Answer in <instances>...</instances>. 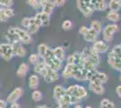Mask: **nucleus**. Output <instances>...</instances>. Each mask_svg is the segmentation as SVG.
<instances>
[{
  "mask_svg": "<svg viewBox=\"0 0 121 108\" xmlns=\"http://www.w3.org/2000/svg\"><path fill=\"white\" fill-rule=\"evenodd\" d=\"M77 7L81 11V13L85 16V17H90L93 15L95 11V6H94V0L91 1H81L78 0L77 2Z\"/></svg>",
  "mask_w": 121,
  "mask_h": 108,
  "instance_id": "1",
  "label": "nucleus"
},
{
  "mask_svg": "<svg viewBox=\"0 0 121 108\" xmlns=\"http://www.w3.org/2000/svg\"><path fill=\"white\" fill-rule=\"evenodd\" d=\"M83 59H86L88 60H90L91 63H93L95 66H98L99 64V61H100V58H99V54H98L97 52H95L93 51V49L91 47H87V48H84L83 51L81 52Z\"/></svg>",
  "mask_w": 121,
  "mask_h": 108,
  "instance_id": "2",
  "label": "nucleus"
},
{
  "mask_svg": "<svg viewBox=\"0 0 121 108\" xmlns=\"http://www.w3.org/2000/svg\"><path fill=\"white\" fill-rule=\"evenodd\" d=\"M118 30V26L116 24H107L102 31V35H103V40L106 42H109L113 40V36L115 32Z\"/></svg>",
  "mask_w": 121,
  "mask_h": 108,
  "instance_id": "3",
  "label": "nucleus"
},
{
  "mask_svg": "<svg viewBox=\"0 0 121 108\" xmlns=\"http://www.w3.org/2000/svg\"><path fill=\"white\" fill-rule=\"evenodd\" d=\"M108 63L112 68L121 71V59L117 57L111 51L108 54Z\"/></svg>",
  "mask_w": 121,
  "mask_h": 108,
  "instance_id": "4",
  "label": "nucleus"
},
{
  "mask_svg": "<svg viewBox=\"0 0 121 108\" xmlns=\"http://www.w3.org/2000/svg\"><path fill=\"white\" fill-rule=\"evenodd\" d=\"M91 48L98 54H101V53H105V52H108V49H109V46H108V42H106V41H96L93 43V45L91 46Z\"/></svg>",
  "mask_w": 121,
  "mask_h": 108,
  "instance_id": "5",
  "label": "nucleus"
},
{
  "mask_svg": "<svg viewBox=\"0 0 121 108\" xmlns=\"http://www.w3.org/2000/svg\"><path fill=\"white\" fill-rule=\"evenodd\" d=\"M108 79V77L106 73H103L100 71H97L94 76L91 77L90 82L97 84V85H103L104 83H106Z\"/></svg>",
  "mask_w": 121,
  "mask_h": 108,
  "instance_id": "6",
  "label": "nucleus"
},
{
  "mask_svg": "<svg viewBox=\"0 0 121 108\" xmlns=\"http://www.w3.org/2000/svg\"><path fill=\"white\" fill-rule=\"evenodd\" d=\"M79 70V68L75 64H67L62 71V77L64 78H71L73 77L76 72Z\"/></svg>",
  "mask_w": 121,
  "mask_h": 108,
  "instance_id": "7",
  "label": "nucleus"
},
{
  "mask_svg": "<svg viewBox=\"0 0 121 108\" xmlns=\"http://www.w3.org/2000/svg\"><path fill=\"white\" fill-rule=\"evenodd\" d=\"M23 94H24L23 88H16L15 89H14V90L10 93V95L7 96V98H6V102H7V103H11V104L15 103L16 100L19 99Z\"/></svg>",
  "mask_w": 121,
  "mask_h": 108,
  "instance_id": "8",
  "label": "nucleus"
},
{
  "mask_svg": "<svg viewBox=\"0 0 121 108\" xmlns=\"http://www.w3.org/2000/svg\"><path fill=\"white\" fill-rule=\"evenodd\" d=\"M41 5H42V9H43L42 12L45 13L49 16L52 14V11L55 7V5L53 4V1H50V0H42Z\"/></svg>",
  "mask_w": 121,
  "mask_h": 108,
  "instance_id": "9",
  "label": "nucleus"
},
{
  "mask_svg": "<svg viewBox=\"0 0 121 108\" xmlns=\"http://www.w3.org/2000/svg\"><path fill=\"white\" fill-rule=\"evenodd\" d=\"M88 96V92L86 90V88L82 86H80V85H75V89H74V92L72 94V96H75L78 99L81 100L82 98L86 97Z\"/></svg>",
  "mask_w": 121,
  "mask_h": 108,
  "instance_id": "10",
  "label": "nucleus"
},
{
  "mask_svg": "<svg viewBox=\"0 0 121 108\" xmlns=\"http://www.w3.org/2000/svg\"><path fill=\"white\" fill-rule=\"evenodd\" d=\"M99 34V33H98L94 29H92V28L90 27L88 32H86L85 35H83V38H84V40H85L87 42H92V43H94V42L96 41Z\"/></svg>",
  "mask_w": 121,
  "mask_h": 108,
  "instance_id": "11",
  "label": "nucleus"
},
{
  "mask_svg": "<svg viewBox=\"0 0 121 108\" xmlns=\"http://www.w3.org/2000/svg\"><path fill=\"white\" fill-rule=\"evenodd\" d=\"M35 17H37L41 22V25L43 26H48L50 24V16L47 15L43 12H39L36 14Z\"/></svg>",
  "mask_w": 121,
  "mask_h": 108,
  "instance_id": "12",
  "label": "nucleus"
},
{
  "mask_svg": "<svg viewBox=\"0 0 121 108\" xmlns=\"http://www.w3.org/2000/svg\"><path fill=\"white\" fill-rule=\"evenodd\" d=\"M89 89L91 90V92H93L96 95H103L104 92H105V89L103 88L102 85H97V84H94V83L90 82L89 84Z\"/></svg>",
  "mask_w": 121,
  "mask_h": 108,
  "instance_id": "13",
  "label": "nucleus"
},
{
  "mask_svg": "<svg viewBox=\"0 0 121 108\" xmlns=\"http://www.w3.org/2000/svg\"><path fill=\"white\" fill-rule=\"evenodd\" d=\"M57 102H58V104H59L60 107L67 108V106L71 105V96H70L69 95L65 94V95H63L62 96H60V97L57 100Z\"/></svg>",
  "mask_w": 121,
  "mask_h": 108,
  "instance_id": "14",
  "label": "nucleus"
},
{
  "mask_svg": "<svg viewBox=\"0 0 121 108\" xmlns=\"http://www.w3.org/2000/svg\"><path fill=\"white\" fill-rule=\"evenodd\" d=\"M108 8L111 12H117L121 8V1L119 0H110L108 2Z\"/></svg>",
  "mask_w": 121,
  "mask_h": 108,
  "instance_id": "15",
  "label": "nucleus"
},
{
  "mask_svg": "<svg viewBox=\"0 0 121 108\" xmlns=\"http://www.w3.org/2000/svg\"><path fill=\"white\" fill-rule=\"evenodd\" d=\"M65 94H66V88H64L62 86L58 85L53 89V97H54L55 100H58L60 96H62Z\"/></svg>",
  "mask_w": 121,
  "mask_h": 108,
  "instance_id": "16",
  "label": "nucleus"
},
{
  "mask_svg": "<svg viewBox=\"0 0 121 108\" xmlns=\"http://www.w3.org/2000/svg\"><path fill=\"white\" fill-rule=\"evenodd\" d=\"M52 51H53V54H54L56 59L60 60V61H63V60L65 59V52H64L63 48L62 47H56Z\"/></svg>",
  "mask_w": 121,
  "mask_h": 108,
  "instance_id": "17",
  "label": "nucleus"
},
{
  "mask_svg": "<svg viewBox=\"0 0 121 108\" xmlns=\"http://www.w3.org/2000/svg\"><path fill=\"white\" fill-rule=\"evenodd\" d=\"M94 6H95V11H105L108 9V2L105 0H99V1L94 0Z\"/></svg>",
  "mask_w": 121,
  "mask_h": 108,
  "instance_id": "18",
  "label": "nucleus"
},
{
  "mask_svg": "<svg viewBox=\"0 0 121 108\" xmlns=\"http://www.w3.org/2000/svg\"><path fill=\"white\" fill-rule=\"evenodd\" d=\"M39 86V77L37 75H31L29 77V88L36 89Z\"/></svg>",
  "mask_w": 121,
  "mask_h": 108,
  "instance_id": "19",
  "label": "nucleus"
},
{
  "mask_svg": "<svg viewBox=\"0 0 121 108\" xmlns=\"http://www.w3.org/2000/svg\"><path fill=\"white\" fill-rule=\"evenodd\" d=\"M29 70V66H28V64H26V63H22L19 68H18V69H17V71H16V74H17V76H19V77H24L26 75V73L28 72Z\"/></svg>",
  "mask_w": 121,
  "mask_h": 108,
  "instance_id": "20",
  "label": "nucleus"
},
{
  "mask_svg": "<svg viewBox=\"0 0 121 108\" xmlns=\"http://www.w3.org/2000/svg\"><path fill=\"white\" fill-rule=\"evenodd\" d=\"M86 73L87 71L84 69H80L76 72V74L74 75L73 78L76 79L77 81H86L87 80V77H86Z\"/></svg>",
  "mask_w": 121,
  "mask_h": 108,
  "instance_id": "21",
  "label": "nucleus"
},
{
  "mask_svg": "<svg viewBox=\"0 0 121 108\" xmlns=\"http://www.w3.org/2000/svg\"><path fill=\"white\" fill-rule=\"evenodd\" d=\"M107 18L109 21L113 22L114 24L118 22L120 20V15L118 14V12H108V15H107Z\"/></svg>",
  "mask_w": 121,
  "mask_h": 108,
  "instance_id": "22",
  "label": "nucleus"
},
{
  "mask_svg": "<svg viewBox=\"0 0 121 108\" xmlns=\"http://www.w3.org/2000/svg\"><path fill=\"white\" fill-rule=\"evenodd\" d=\"M91 28L94 29L98 33H99V32L102 31V24H101V23L99 21L93 20L91 23Z\"/></svg>",
  "mask_w": 121,
  "mask_h": 108,
  "instance_id": "23",
  "label": "nucleus"
},
{
  "mask_svg": "<svg viewBox=\"0 0 121 108\" xmlns=\"http://www.w3.org/2000/svg\"><path fill=\"white\" fill-rule=\"evenodd\" d=\"M48 74H49V77H50L52 82L58 80V79H59V77H60L59 72L56 71V70H53V69H51V68H48Z\"/></svg>",
  "mask_w": 121,
  "mask_h": 108,
  "instance_id": "24",
  "label": "nucleus"
},
{
  "mask_svg": "<svg viewBox=\"0 0 121 108\" xmlns=\"http://www.w3.org/2000/svg\"><path fill=\"white\" fill-rule=\"evenodd\" d=\"M11 49V43H2L0 44V57H2L7 51Z\"/></svg>",
  "mask_w": 121,
  "mask_h": 108,
  "instance_id": "25",
  "label": "nucleus"
},
{
  "mask_svg": "<svg viewBox=\"0 0 121 108\" xmlns=\"http://www.w3.org/2000/svg\"><path fill=\"white\" fill-rule=\"evenodd\" d=\"M47 50H48L47 45H45L44 43H41L40 45L38 46V55L43 58V56L45 55L46 52H47Z\"/></svg>",
  "mask_w": 121,
  "mask_h": 108,
  "instance_id": "26",
  "label": "nucleus"
},
{
  "mask_svg": "<svg viewBox=\"0 0 121 108\" xmlns=\"http://www.w3.org/2000/svg\"><path fill=\"white\" fill-rule=\"evenodd\" d=\"M32 98L34 101L35 102H38V101H41L42 98H43V94L41 91L39 90H35L34 92L32 93Z\"/></svg>",
  "mask_w": 121,
  "mask_h": 108,
  "instance_id": "27",
  "label": "nucleus"
},
{
  "mask_svg": "<svg viewBox=\"0 0 121 108\" xmlns=\"http://www.w3.org/2000/svg\"><path fill=\"white\" fill-rule=\"evenodd\" d=\"M27 3L34 8V9H39L42 7V5H41V1H37V0H31V1H27Z\"/></svg>",
  "mask_w": 121,
  "mask_h": 108,
  "instance_id": "28",
  "label": "nucleus"
},
{
  "mask_svg": "<svg viewBox=\"0 0 121 108\" xmlns=\"http://www.w3.org/2000/svg\"><path fill=\"white\" fill-rule=\"evenodd\" d=\"M61 27H62V29H63L64 31H69V30H71V28H72V23H71V21L65 20L62 23Z\"/></svg>",
  "mask_w": 121,
  "mask_h": 108,
  "instance_id": "29",
  "label": "nucleus"
},
{
  "mask_svg": "<svg viewBox=\"0 0 121 108\" xmlns=\"http://www.w3.org/2000/svg\"><path fill=\"white\" fill-rule=\"evenodd\" d=\"M13 4H14V2L11 1V0L0 1V6H2V8H10V6H12Z\"/></svg>",
  "mask_w": 121,
  "mask_h": 108,
  "instance_id": "30",
  "label": "nucleus"
},
{
  "mask_svg": "<svg viewBox=\"0 0 121 108\" xmlns=\"http://www.w3.org/2000/svg\"><path fill=\"white\" fill-rule=\"evenodd\" d=\"M39 28H40V25H38V24H32V25H30L27 28V29H28L27 33H28V34L35 33L36 32L39 30Z\"/></svg>",
  "mask_w": 121,
  "mask_h": 108,
  "instance_id": "31",
  "label": "nucleus"
},
{
  "mask_svg": "<svg viewBox=\"0 0 121 108\" xmlns=\"http://www.w3.org/2000/svg\"><path fill=\"white\" fill-rule=\"evenodd\" d=\"M25 54H26L25 49L20 44L19 47H18V49H17V51H16V54H15V55H17V56H19V57H25Z\"/></svg>",
  "mask_w": 121,
  "mask_h": 108,
  "instance_id": "32",
  "label": "nucleus"
},
{
  "mask_svg": "<svg viewBox=\"0 0 121 108\" xmlns=\"http://www.w3.org/2000/svg\"><path fill=\"white\" fill-rule=\"evenodd\" d=\"M13 56H14V55H13V52H12V50L10 49L9 51H7V52H5V54L2 56V58L5 60V61H9L11 59L13 58Z\"/></svg>",
  "mask_w": 121,
  "mask_h": 108,
  "instance_id": "33",
  "label": "nucleus"
},
{
  "mask_svg": "<svg viewBox=\"0 0 121 108\" xmlns=\"http://www.w3.org/2000/svg\"><path fill=\"white\" fill-rule=\"evenodd\" d=\"M29 61L32 64L35 65L36 63L39 61V55L38 54H31L30 57H29Z\"/></svg>",
  "mask_w": 121,
  "mask_h": 108,
  "instance_id": "34",
  "label": "nucleus"
},
{
  "mask_svg": "<svg viewBox=\"0 0 121 108\" xmlns=\"http://www.w3.org/2000/svg\"><path fill=\"white\" fill-rule=\"evenodd\" d=\"M4 12H5V15L7 18H10V17L15 16V12L12 8H4Z\"/></svg>",
  "mask_w": 121,
  "mask_h": 108,
  "instance_id": "35",
  "label": "nucleus"
},
{
  "mask_svg": "<svg viewBox=\"0 0 121 108\" xmlns=\"http://www.w3.org/2000/svg\"><path fill=\"white\" fill-rule=\"evenodd\" d=\"M21 42H23L24 44H30L31 42H32V38H31L30 34H26V35L21 40Z\"/></svg>",
  "mask_w": 121,
  "mask_h": 108,
  "instance_id": "36",
  "label": "nucleus"
},
{
  "mask_svg": "<svg viewBox=\"0 0 121 108\" xmlns=\"http://www.w3.org/2000/svg\"><path fill=\"white\" fill-rule=\"evenodd\" d=\"M22 25L25 28H28L30 26V17H25L22 20Z\"/></svg>",
  "mask_w": 121,
  "mask_h": 108,
  "instance_id": "37",
  "label": "nucleus"
},
{
  "mask_svg": "<svg viewBox=\"0 0 121 108\" xmlns=\"http://www.w3.org/2000/svg\"><path fill=\"white\" fill-rule=\"evenodd\" d=\"M8 20V18L5 16L4 8H0V22H5Z\"/></svg>",
  "mask_w": 121,
  "mask_h": 108,
  "instance_id": "38",
  "label": "nucleus"
},
{
  "mask_svg": "<svg viewBox=\"0 0 121 108\" xmlns=\"http://www.w3.org/2000/svg\"><path fill=\"white\" fill-rule=\"evenodd\" d=\"M89 30V27H87V26H81V28H80V30H79V32H80V34L81 35H85L86 32H88Z\"/></svg>",
  "mask_w": 121,
  "mask_h": 108,
  "instance_id": "39",
  "label": "nucleus"
},
{
  "mask_svg": "<svg viewBox=\"0 0 121 108\" xmlns=\"http://www.w3.org/2000/svg\"><path fill=\"white\" fill-rule=\"evenodd\" d=\"M65 0H55V1H53V4L55 6H62V5H65Z\"/></svg>",
  "mask_w": 121,
  "mask_h": 108,
  "instance_id": "40",
  "label": "nucleus"
},
{
  "mask_svg": "<svg viewBox=\"0 0 121 108\" xmlns=\"http://www.w3.org/2000/svg\"><path fill=\"white\" fill-rule=\"evenodd\" d=\"M108 98H104L100 101V108H107V104L108 103Z\"/></svg>",
  "mask_w": 121,
  "mask_h": 108,
  "instance_id": "41",
  "label": "nucleus"
},
{
  "mask_svg": "<svg viewBox=\"0 0 121 108\" xmlns=\"http://www.w3.org/2000/svg\"><path fill=\"white\" fill-rule=\"evenodd\" d=\"M67 64H75L74 58H73V56H72V54L70 55V56L67 58Z\"/></svg>",
  "mask_w": 121,
  "mask_h": 108,
  "instance_id": "42",
  "label": "nucleus"
},
{
  "mask_svg": "<svg viewBox=\"0 0 121 108\" xmlns=\"http://www.w3.org/2000/svg\"><path fill=\"white\" fill-rule=\"evenodd\" d=\"M116 93H117V95L118 96V97L121 98V85L117 86L116 88Z\"/></svg>",
  "mask_w": 121,
  "mask_h": 108,
  "instance_id": "43",
  "label": "nucleus"
},
{
  "mask_svg": "<svg viewBox=\"0 0 121 108\" xmlns=\"http://www.w3.org/2000/svg\"><path fill=\"white\" fill-rule=\"evenodd\" d=\"M7 105V102L5 100H0V108H5Z\"/></svg>",
  "mask_w": 121,
  "mask_h": 108,
  "instance_id": "44",
  "label": "nucleus"
},
{
  "mask_svg": "<svg viewBox=\"0 0 121 108\" xmlns=\"http://www.w3.org/2000/svg\"><path fill=\"white\" fill-rule=\"evenodd\" d=\"M107 108H116V105H115V104L113 103L112 101H108V103L107 104Z\"/></svg>",
  "mask_w": 121,
  "mask_h": 108,
  "instance_id": "45",
  "label": "nucleus"
},
{
  "mask_svg": "<svg viewBox=\"0 0 121 108\" xmlns=\"http://www.w3.org/2000/svg\"><path fill=\"white\" fill-rule=\"evenodd\" d=\"M10 108H19V105H18V104L14 103V104H12V105H11Z\"/></svg>",
  "mask_w": 121,
  "mask_h": 108,
  "instance_id": "46",
  "label": "nucleus"
},
{
  "mask_svg": "<svg viewBox=\"0 0 121 108\" xmlns=\"http://www.w3.org/2000/svg\"><path fill=\"white\" fill-rule=\"evenodd\" d=\"M35 108H51L50 106H47V105H39Z\"/></svg>",
  "mask_w": 121,
  "mask_h": 108,
  "instance_id": "47",
  "label": "nucleus"
},
{
  "mask_svg": "<svg viewBox=\"0 0 121 108\" xmlns=\"http://www.w3.org/2000/svg\"><path fill=\"white\" fill-rule=\"evenodd\" d=\"M74 108H84V107H82V106H81V104H76Z\"/></svg>",
  "mask_w": 121,
  "mask_h": 108,
  "instance_id": "48",
  "label": "nucleus"
},
{
  "mask_svg": "<svg viewBox=\"0 0 121 108\" xmlns=\"http://www.w3.org/2000/svg\"><path fill=\"white\" fill-rule=\"evenodd\" d=\"M84 108H92L91 106H86V107H84Z\"/></svg>",
  "mask_w": 121,
  "mask_h": 108,
  "instance_id": "49",
  "label": "nucleus"
},
{
  "mask_svg": "<svg viewBox=\"0 0 121 108\" xmlns=\"http://www.w3.org/2000/svg\"><path fill=\"white\" fill-rule=\"evenodd\" d=\"M118 46H119V48H120V51H121V43H120V44H118Z\"/></svg>",
  "mask_w": 121,
  "mask_h": 108,
  "instance_id": "50",
  "label": "nucleus"
},
{
  "mask_svg": "<svg viewBox=\"0 0 121 108\" xmlns=\"http://www.w3.org/2000/svg\"><path fill=\"white\" fill-rule=\"evenodd\" d=\"M120 81H121V71H120Z\"/></svg>",
  "mask_w": 121,
  "mask_h": 108,
  "instance_id": "51",
  "label": "nucleus"
},
{
  "mask_svg": "<svg viewBox=\"0 0 121 108\" xmlns=\"http://www.w3.org/2000/svg\"><path fill=\"white\" fill-rule=\"evenodd\" d=\"M57 108H62V107H60V106H58V107H57Z\"/></svg>",
  "mask_w": 121,
  "mask_h": 108,
  "instance_id": "52",
  "label": "nucleus"
}]
</instances>
